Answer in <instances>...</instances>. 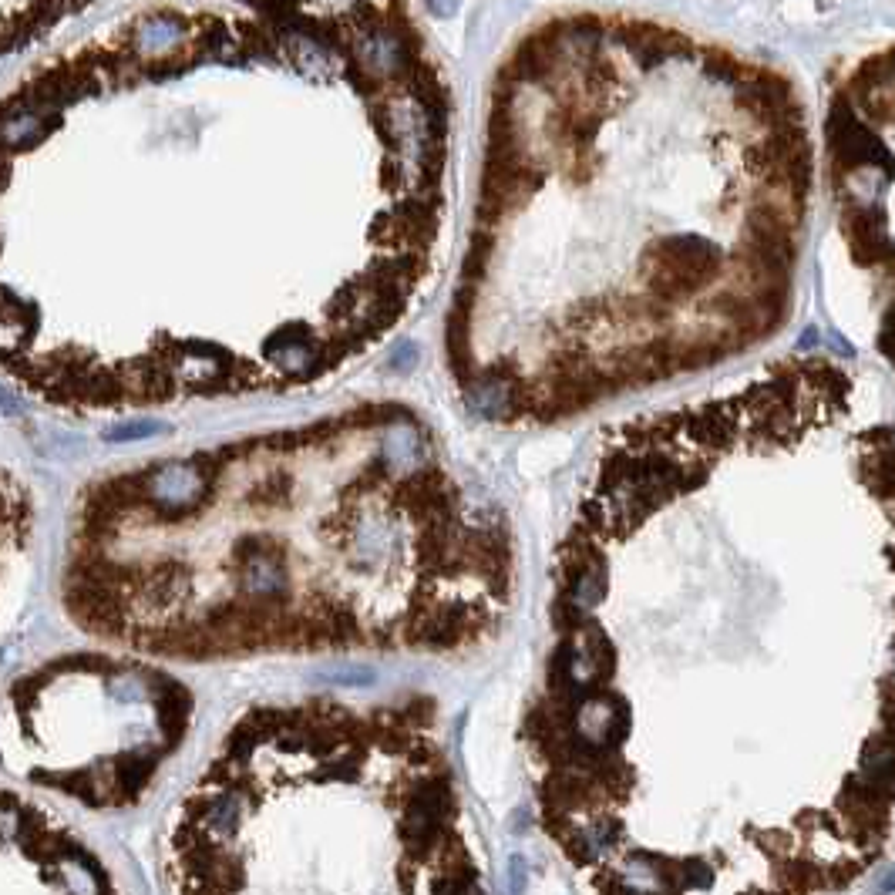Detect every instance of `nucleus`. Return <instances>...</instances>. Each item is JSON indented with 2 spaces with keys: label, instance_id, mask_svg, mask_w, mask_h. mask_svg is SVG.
<instances>
[{
  "label": "nucleus",
  "instance_id": "3",
  "mask_svg": "<svg viewBox=\"0 0 895 895\" xmlns=\"http://www.w3.org/2000/svg\"><path fill=\"white\" fill-rule=\"evenodd\" d=\"M862 478L875 498H895V445H875L865 458Z\"/></svg>",
  "mask_w": 895,
  "mask_h": 895
},
{
  "label": "nucleus",
  "instance_id": "1",
  "mask_svg": "<svg viewBox=\"0 0 895 895\" xmlns=\"http://www.w3.org/2000/svg\"><path fill=\"white\" fill-rule=\"evenodd\" d=\"M236 4L263 17L307 24H344L408 11V0H236Z\"/></svg>",
  "mask_w": 895,
  "mask_h": 895
},
{
  "label": "nucleus",
  "instance_id": "2",
  "mask_svg": "<svg viewBox=\"0 0 895 895\" xmlns=\"http://www.w3.org/2000/svg\"><path fill=\"white\" fill-rule=\"evenodd\" d=\"M91 0H4V34L7 54H17L68 21L71 14L85 11Z\"/></svg>",
  "mask_w": 895,
  "mask_h": 895
}]
</instances>
